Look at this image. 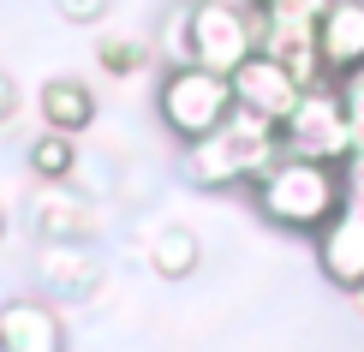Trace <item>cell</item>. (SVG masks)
Segmentation results:
<instances>
[{"label": "cell", "mask_w": 364, "mask_h": 352, "mask_svg": "<svg viewBox=\"0 0 364 352\" xmlns=\"http://www.w3.org/2000/svg\"><path fill=\"white\" fill-rule=\"evenodd\" d=\"M281 156H287L281 126L233 108L221 132H209V137H197V144L179 149V167H186V179L197 191H251Z\"/></svg>", "instance_id": "cell-1"}, {"label": "cell", "mask_w": 364, "mask_h": 352, "mask_svg": "<svg viewBox=\"0 0 364 352\" xmlns=\"http://www.w3.org/2000/svg\"><path fill=\"white\" fill-rule=\"evenodd\" d=\"M251 203H257V215H263L269 227L311 239L316 227H328V215H341L346 186H341V167L281 156V161L251 186Z\"/></svg>", "instance_id": "cell-2"}, {"label": "cell", "mask_w": 364, "mask_h": 352, "mask_svg": "<svg viewBox=\"0 0 364 352\" xmlns=\"http://www.w3.org/2000/svg\"><path fill=\"white\" fill-rule=\"evenodd\" d=\"M227 114H233V84L221 72L203 66H161L156 78V119L179 137V149L197 144V137L221 132Z\"/></svg>", "instance_id": "cell-3"}, {"label": "cell", "mask_w": 364, "mask_h": 352, "mask_svg": "<svg viewBox=\"0 0 364 352\" xmlns=\"http://www.w3.org/2000/svg\"><path fill=\"white\" fill-rule=\"evenodd\" d=\"M257 36H263V18L245 0H186V54H191V66L233 78L257 54Z\"/></svg>", "instance_id": "cell-4"}, {"label": "cell", "mask_w": 364, "mask_h": 352, "mask_svg": "<svg viewBox=\"0 0 364 352\" xmlns=\"http://www.w3.org/2000/svg\"><path fill=\"white\" fill-rule=\"evenodd\" d=\"M281 149L299 161H323V167H341L353 156V144H346V102L335 84H311L299 96V108L281 119Z\"/></svg>", "instance_id": "cell-5"}, {"label": "cell", "mask_w": 364, "mask_h": 352, "mask_svg": "<svg viewBox=\"0 0 364 352\" xmlns=\"http://www.w3.org/2000/svg\"><path fill=\"white\" fill-rule=\"evenodd\" d=\"M311 251H316V269H323L328 287L358 293L364 287V209L341 203V215H328V227L311 233Z\"/></svg>", "instance_id": "cell-6"}, {"label": "cell", "mask_w": 364, "mask_h": 352, "mask_svg": "<svg viewBox=\"0 0 364 352\" xmlns=\"http://www.w3.org/2000/svg\"><path fill=\"white\" fill-rule=\"evenodd\" d=\"M227 84H233V108H245V114H257V119H269V126H281V119L299 108V96H305V84H299L293 72H281L269 54H251Z\"/></svg>", "instance_id": "cell-7"}, {"label": "cell", "mask_w": 364, "mask_h": 352, "mask_svg": "<svg viewBox=\"0 0 364 352\" xmlns=\"http://www.w3.org/2000/svg\"><path fill=\"white\" fill-rule=\"evenodd\" d=\"M0 352H66V323L48 299L0 304Z\"/></svg>", "instance_id": "cell-8"}, {"label": "cell", "mask_w": 364, "mask_h": 352, "mask_svg": "<svg viewBox=\"0 0 364 352\" xmlns=\"http://www.w3.org/2000/svg\"><path fill=\"white\" fill-rule=\"evenodd\" d=\"M316 54H323L328 84L364 66V0H335L316 18Z\"/></svg>", "instance_id": "cell-9"}, {"label": "cell", "mask_w": 364, "mask_h": 352, "mask_svg": "<svg viewBox=\"0 0 364 352\" xmlns=\"http://www.w3.org/2000/svg\"><path fill=\"white\" fill-rule=\"evenodd\" d=\"M36 114H42V132H60V137H84L96 126V90L72 72H60L36 90Z\"/></svg>", "instance_id": "cell-10"}, {"label": "cell", "mask_w": 364, "mask_h": 352, "mask_svg": "<svg viewBox=\"0 0 364 352\" xmlns=\"http://www.w3.org/2000/svg\"><path fill=\"white\" fill-rule=\"evenodd\" d=\"M257 54H269L281 72H293L305 90H311V84H328L323 54H316V24H263Z\"/></svg>", "instance_id": "cell-11"}, {"label": "cell", "mask_w": 364, "mask_h": 352, "mask_svg": "<svg viewBox=\"0 0 364 352\" xmlns=\"http://www.w3.org/2000/svg\"><path fill=\"white\" fill-rule=\"evenodd\" d=\"M36 233H42V245H84L90 203H78L72 186H42L36 191Z\"/></svg>", "instance_id": "cell-12"}, {"label": "cell", "mask_w": 364, "mask_h": 352, "mask_svg": "<svg viewBox=\"0 0 364 352\" xmlns=\"http://www.w3.org/2000/svg\"><path fill=\"white\" fill-rule=\"evenodd\" d=\"M30 174L42 179V186H72L78 179V137H60V132H36L24 149Z\"/></svg>", "instance_id": "cell-13"}, {"label": "cell", "mask_w": 364, "mask_h": 352, "mask_svg": "<svg viewBox=\"0 0 364 352\" xmlns=\"http://www.w3.org/2000/svg\"><path fill=\"white\" fill-rule=\"evenodd\" d=\"M197 263H203V245H197L186 227H156V233H149V269H156V274L186 281Z\"/></svg>", "instance_id": "cell-14"}, {"label": "cell", "mask_w": 364, "mask_h": 352, "mask_svg": "<svg viewBox=\"0 0 364 352\" xmlns=\"http://www.w3.org/2000/svg\"><path fill=\"white\" fill-rule=\"evenodd\" d=\"M42 281L54 287V293H84L90 281H96V263L78 251V245H48V263H42Z\"/></svg>", "instance_id": "cell-15"}, {"label": "cell", "mask_w": 364, "mask_h": 352, "mask_svg": "<svg viewBox=\"0 0 364 352\" xmlns=\"http://www.w3.org/2000/svg\"><path fill=\"white\" fill-rule=\"evenodd\" d=\"M96 60L108 78H138V72L156 66V48H149L144 36H102L96 42Z\"/></svg>", "instance_id": "cell-16"}, {"label": "cell", "mask_w": 364, "mask_h": 352, "mask_svg": "<svg viewBox=\"0 0 364 352\" xmlns=\"http://www.w3.org/2000/svg\"><path fill=\"white\" fill-rule=\"evenodd\" d=\"M263 24H316L335 0H245Z\"/></svg>", "instance_id": "cell-17"}, {"label": "cell", "mask_w": 364, "mask_h": 352, "mask_svg": "<svg viewBox=\"0 0 364 352\" xmlns=\"http://www.w3.org/2000/svg\"><path fill=\"white\" fill-rule=\"evenodd\" d=\"M341 186H346V203L364 209V156H346L341 161Z\"/></svg>", "instance_id": "cell-18"}, {"label": "cell", "mask_w": 364, "mask_h": 352, "mask_svg": "<svg viewBox=\"0 0 364 352\" xmlns=\"http://www.w3.org/2000/svg\"><path fill=\"white\" fill-rule=\"evenodd\" d=\"M335 90H341L346 114H364V66H358V72H346V78H335Z\"/></svg>", "instance_id": "cell-19"}, {"label": "cell", "mask_w": 364, "mask_h": 352, "mask_svg": "<svg viewBox=\"0 0 364 352\" xmlns=\"http://www.w3.org/2000/svg\"><path fill=\"white\" fill-rule=\"evenodd\" d=\"M102 6H108V0H60V12H66L72 24H90V18H96Z\"/></svg>", "instance_id": "cell-20"}, {"label": "cell", "mask_w": 364, "mask_h": 352, "mask_svg": "<svg viewBox=\"0 0 364 352\" xmlns=\"http://www.w3.org/2000/svg\"><path fill=\"white\" fill-rule=\"evenodd\" d=\"M18 114V84H12V72H0V126Z\"/></svg>", "instance_id": "cell-21"}, {"label": "cell", "mask_w": 364, "mask_h": 352, "mask_svg": "<svg viewBox=\"0 0 364 352\" xmlns=\"http://www.w3.org/2000/svg\"><path fill=\"white\" fill-rule=\"evenodd\" d=\"M346 144H353V156H364V114H346Z\"/></svg>", "instance_id": "cell-22"}, {"label": "cell", "mask_w": 364, "mask_h": 352, "mask_svg": "<svg viewBox=\"0 0 364 352\" xmlns=\"http://www.w3.org/2000/svg\"><path fill=\"white\" fill-rule=\"evenodd\" d=\"M346 299H353V311H358V316H364V287H358V293H346Z\"/></svg>", "instance_id": "cell-23"}, {"label": "cell", "mask_w": 364, "mask_h": 352, "mask_svg": "<svg viewBox=\"0 0 364 352\" xmlns=\"http://www.w3.org/2000/svg\"><path fill=\"white\" fill-rule=\"evenodd\" d=\"M0 239H6V209H0Z\"/></svg>", "instance_id": "cell-24"}]
</instances>
